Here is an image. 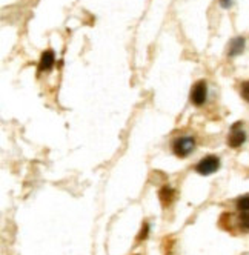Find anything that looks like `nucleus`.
<instances>
[{
  "instance_id": "nucleus-1",
  "label": "nucleus",
  "mask_w": 249,
  "mask_h": 255,
  "mask_svg": "<svg viewBox=\"0 0 249 255\" xmlns=\"http://www.w3.org/2000/svg\"><path fill=\"white\" fill-rule=\"evenodd\" d=\"M194 146H195L194 137H179V138L174 140L172 151H174V154H176L177 157L185 159V157H188L191 154Z\"/></svg>"
},
{
  "instance_id": "nucleus-2",
  "label": "nucleus",
  "mask_w": 249,
  "mask_h": 255,
  "mask_svg": "<svg viewBox=\"0 0 249 255\" xmlns=\"http://www.w3.org/2000/svg\"><path fill=\"white\" fill-rule=\"evenodd\" d=\"M218 168H220V160L216 156H208L195 164V171L200 175L214 174Z\"/></svg>"
},
{
  "instance_id": "nucleus-3",
  "label": "nucleus",
  "mask_w": 249,
  "mask_h": 255,
  "mask_svg": "<svg viewBox=\"0 0 249 255\" xmlns=\"http://www.w3.org/2000/svg\"><path fill=\"white\" fill-rule=\"evenodd\" d=\"M206 100V83L203 80L197 82L191 89V101L195 106H202Z\"/></svg>"
},
{
  "instance_id": "nucleus-4",
  "label": "nucleus",
  "mask_w": 249,
  "mask_h": 255,
  "mask_svg": "<svg viewBox=\"0 0 249 255\" xmlns=\"http://www.w3.org/2000/svg\"><path fill=\"white\" fill-rule=\"evenodd\" d=\"M240 126H242V123L239 122V123L232 125V128H231V134H229V137H228V145H229L231 148H239L240 145L245 143L246 134L242 131Z\"/></svg>"
},
{
  "instance_id": "nucleus-5",
  "label": "nucleus",
  "mask_w": 249,
  "mask_h": 255,
  "mask_svg": "<svg viewBox=\"0 0 249 255\" xmlns=\"http://www.w3.org/2000/svg\"><path fill=\"white\" fill-rule=\"evenodd\" d=\"M158 198L161 201V206L163 208H168L171 203L176 198V192H174V189L169 188V186H163L160 191H158Z\"/></svg>"
},
{
  "instance_id": "nucleus-6",
  "label": "nucleus",
  "mask_w": 249,
  "mask_h": 255,
  "mask_svg": "<svg viewBox=\"0 0 249 255\" xmlns=\"http://www.w3.org/2000/svg\"><path fill=\"white\" fill-rule=\"evenodd\" d=\"M54 65V53L51 49L45 51L40 57V63H39V69L40 71H49Z\"/></svg>"
},
{
  "instance_id": "nucleus-7",
  "label": "nucleus",
  "mask_w": 249,
  "mask_h": 255,
  "mask_svg": "<svg viewBox=\"0 0 249 255\" xmlns=\"http://www.w3.org/2000/svg\"><path fill=\"white\" fill-rule=\"evenodd\" d=\"M245 49V39L243 37H237V39H234L231 42V46H229V56H237L240 54L242 51Z\"/></svg>"
},
{
  "instance_id": "nucleus-8",
  "label": "nucleus",
  "mask_w": 249,
  "mask_h": 255,
  "mask_svg": "<svg viewBox=\"0 0 249 255\" xmlns=\"http://www.w3.org/2000/svg\"><path fill=\"white\" fill-rule=\"evenodd\" d=\"M237 208H239L240 211H243V212H248V211H249V195L239 198V201H237Z\"/></svg>"
},
{
  "instance_id": "nucleus-9",
  "label": "nucleus",
  "mask_w": 249,
  "mask_h": 255,
  "mask_svg": "<svg viewBox=\"0 0 249 255\" xmlns=\"http://www.w3.org/2000/svg\"><path fill=\"white\" fill-rule=\"evenodd\" d=\"M239 222H240V226L245 229V231H249V212H243V214H240Z\"/></svg>"
},
{
  "instance_id": "nucleus-10",
  "label": "nucleus",
  "mask_w": 249,
  "mask_h": 255,
  "mask_svg": "<svg viewBox=\"0 0 249 255\" xmlns=\"http://www.w3.org/2000/svg\"><path fill=\"white\" fill-rule=\"evenodd\" d=\"M142 226H143V227H142L140 234L137 235V241H142V240H145V238L148 237V232H149V226H148L146 223H143Z\"/></svg>"
},
{
  "instance_id": "nucleus-11",
  "label": "nucleus",
  "mask_w": 249,
  "mask_h": 255,
  "mask_svg": "<svg viewBox=\"0 0 249 255\" xmlns=\"http://www.w3.org/2000/svg\"><path fill=\"white\" fill-rule=\"evenodd\" d=\"M242 97L246 100V101H249V82H243L242 83Z\"/></svg>"
},
{
  "instance_id": "nucleus-12",
  "label": "nucleus",
  "mask_w": 249,
  "mask_h": 255,
  "mask_svg": "<svg viewBox=\"0 0 249 255\" xmlns=\"http://www.w3.org/2000/svg\"><path fill=\"white\" fill-rule=\"evenodd\" d=\"M220 2H221L223 6L228 8V6H231V2H232V0H220Z\"/></svg>"
}]
</instances>
